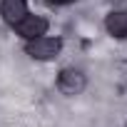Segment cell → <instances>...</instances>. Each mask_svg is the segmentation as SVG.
<instances>
[{
  "mask_svg": "<svg viewBox=\"0 0 127 127\" xmlns=\"http://www.w3.org/2000/svg\"><path fill=\"white\" fill-rule=\"evenodd\" d=\"M47 3H52V5H70V3H75V0H47Z\"/></svg>",
  "mask_w": 127,
  "mask_h": 127,
  "instance_id": "8992f818",
  "label": "cell"
},
{
  "mask_svg": "<svg viewBox=\"0 0 127 127\" xmlns=\"http://www.w3.org/2000/svg\"><path fill=\"white\" fill-rule=\"evenodd\" d=\"M105 30L115 40H127V10H110L105 15Z\"/></svg>",
  "mask_w": 127,
  "mask_h": 127,
  "instance_id": "5b68a950",
  "label": "cell"
},
{
  "mask_svg": "<svg viewBox=\"0 0 127 127\" xmlns=\"http://www.w3.org/2000/svg\"><path fill=\"white\" fill-rule=\"evenodd\" d=\"M47 30H50V20L42 18V15H32V13H28V15L15 25V32H18L23 40H32V37L47 35Z\"/></svg>",
  "mask_w": 127,
  "mask_h": 127,
  "instance_id": "3957f363",
  "label": "cell"
},
{
  "mask_svg": "<svg viewBox=\"0 0 127 127\" xmlns=\"http://www.w3.org/2000/svg\"><path fill=\"white\" fill-rule=\"evenodd\" d=\"M85 87H87V77H85L82 70H77V67H62L57 72V90L65 97L82 95Z\"/></svg>",
  "mask_w": 127,
  "mask_h": 127,
  "instance_id": "7a4b0ae2",
  "label": "cell"
},
{
  "mask_svg": "<svg viewBox=\"0 0 127 127\" xmlns=\"http://www.w3.org/2000/svg\"><path fill=\"white\" fill-rule=\"evenodd\" d=\"M28 13H30L28 10V0H3V3H0V18L10 28H15Z\"/></svg>",
  "mask_w": 127,
  "mask_h": 127,
  "instance_id": "277c9868",
  "label": "cell"
},
{
  "mask_svg": "<svg viewBox=\"0 0 127 127\" xmlns=\"http://www.w3.org/2000/svg\"><path fill=\"white\" fill-rule=\"evenodd\" d=\"M60 52H62V37H55V35H40V37L25 40V55L32 57V60L50 62V60L60 57Z\"/></svg>",
  "mask_w": 127,
  "mask_h": 127,
  "instance_id": "6da1fadb",
  "label": "cell"
}]
</instances>
